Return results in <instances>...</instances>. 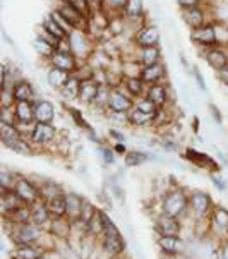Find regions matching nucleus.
Wrapping results in <instances>:
<instances>
[{
	"label": "nucleus",
	"instance_id": "obj_27",
	"mask_svg": "<svg viewBox=\"0 0 228 259\" xmlns=\"http://www.w3.org/2000/svg\"><path fill=\"white\" fill-rule=\"evenodd\" d=\"M17 122H36L34 120V103L33 102H17L14 105Z\"/></svg>",
	"mask_w": 228,
	"mask_h": 259
},
{
	"label": "nucleus",
	"instance_id": "obj_38",
	"mask_svg": "<svg viewBox=\"0 0 228 259\" xmlns=\"http://www.w3.org/2000/svg\"><path fill=\"white\" fill-rule=\"evenodd\" d=\"M134 108H138V110H141L144 113H150V115H155V117H156L158 110H160V108H158L156 105L148 98V96H143V98L134 100Z\"/></svg>",
	"mask_w": 228,
	"mask_h": 259
},
{
	"label": "nucleus",
	"instance_id": "obj_5",
	"mask_svg": "<svg viewBox=\"0 0 228 259\" xmlns=\"http://www.w3.org/2000/svg\"><path fill=\"white\" fill-rule=\"evenodd\" d=\"M55 7L62 12V16L77 29V31H87V28H89V16L82 14L81 11H77V9L71 6L69 2H57Z\"/></svg>",
	"mask_w": 228,
	"mask_h": 259
},
{
	"label": "nucleus",
	"instance_id": "obj_33",
	"mask_svg": "<svg viewBox=\"0 0 228 259\" xmlns=\"http://www.w3.org/2000/svg\"><path fill=\"white\" fill-rule=\"evenodd\" d=\"M33 48H34V52H36V54H38L39 57H43L45 60L55 52V47H52L50 43L45 41L43 38H39L38 34H36V36H34V39H33Z\"/></svg>",
	"mask_w": 228,
	"mask_h": 259
},
{
	"label": "nucleus",
	"instance_id": "obj_9",
	"mask_svg": "<svg viewBox=\"0 0 228 259\" xmlns=\"http://www.w3.org/2000/svg\"><path fill=\"white\" fill-rule=\"evenodd\" d=\"M134 107V98L127 95V91L122 86L113 88L110 102H108V112L129 113Z\"/></svg>",
	"mask_w": 228,
	"mask_h": 259
},
{
	"label": "nucleus",
	"instance_id": "obj_49",
	"mask_svg": "<svg viewBox=\"0 0 228 259\" xmlns=\"http://www.w3.org/2000/svg\"><path fill=\"white\" fill-rule=\"evenodd\" d=\"M17 254H19L21 259H39V256H41V252L33 247H29V244H23V247L19 249Z\"/></svg>",
	"mask_w": 228,
	"mask_h": 259
},
{
	"label": "nucleus",
	"instance_id": "obj_2",
	"mask_svg": "<svg viewBox=\"0 0 228 259\" xmlns=\"http://www.w3.org/2000/svg\"><path fill=\"white\" fill-rule=\"evenodd\" d=\"M192 45L197 48H209L218 45V33H216V23H206L196 29H191L189 34Z\"/></svg>",
	"mask_w": 228,
	"mask_h": 259
},
{
	"label": "nucleus",
	"instance_id": "obj_54",
	"mask_svg": "<svg viewBox=\"0 0 228 259\" xmlns=\"http://www.w3.org/2000/svg\"><path fill=\"white\" fill-rule=\"evenodd\" d=\"M209 113H211L213 115V118L214 120H216V124H221V113H220V110H218L216 107H214V105H209Z\"/></svg>",
	"mask_w": 228,
	"mask_h": 259
},
{
	"label": "nucleus",
	"instance_id": "obj_20",
	"mask_svg": "<svg viewBox=\"0 0 228 259\" xmlns=\"http://www.w3.org/2000/svg\"><path fill=\"white\" fill-rule=\"evenodd\" d=\"M122 88H124V90L127 91V95L132 96L134 100L146 96V91H148V84L139 76L138 77H124Z\"/></svg>",
	"mask_w": 228,
	"mask_h": 259
},
{
	"label": "nucleus",
	"instance_id": "obj_41",
	"mask_svg": "<svg viewBox=\"0 0 228 259\" xmlns=\"http://www.w3.org/2000/svg\"><path fill=\"white\" fill-rule=\"evenodd\" d=\"M14 86H4L0 88V107H14L16 98H14Z\"/></svg>",
	"mask_w": 228,
	"mask_h": 259
},
{
	"label": "nucleus",
	"instance_id": "obj_47",
	"mask_svg": "<svg viewBox=\"0 0 228 259\" xmlns=\"http://www.w3.org/2000/svg\"><path fill=\"white\" fill-rule=\"evenodd\" d=\"M69 113H71V117H72V120L76 122V125H79V127H82V129H86L87 133H91V125L87 124L86 122V118L82 117V113L79 112V110H76V108H72V107H69Z\"/></svg>",
	"mask_w": 228,
	"mask_h": 259
},
{
	"label": "nucleus",
	"instance_id": "obj_10",
	"mask_svg": "<svg viewBox=\"0 0 228 259\" xmlns=\"http://www.w3.org/2000/svg\"><path fill=\"white\" fill-rule=\"evenodd\" d=\"M14 191H16V194L19 196L26 204L38 203L39 196H41V192H39L38 187H34L29 181H26V179H21V177L17 179L16 184H14Z\"/></svg>",
	"mask_w": 228,
	"mask_h": 259
},
{
	"label": "nucleus",
	"instance_id": "obj_51",
	"mask_svg": "<svg viewBox=\"0 0 228 259\" xmlns=\"http://www.w3.org/2000/svg\"><path fill=\"white\" fill-rule=\"evenodd\" d=\"M177 6L180 9L201 7V6H203V0H177Z\"/></svg>",
	"mask_w": 228,
	"mask_h": 259
},
{
	"label": "nucleus",
	"instance_id": "obj_22",
	"mask_svg": "<svg viewBox=\"0 0 228 259\" xmlns=\"http://www.w3.org/2000/svg\"><path fill=\"white\" fill-rule=\"evenodd\" d=\"M0 138H2L4 146H7L9 149H11L17 141H21L24 136L21 134L17 124L12 125V124H4V122H0Z\"/></svg>",
	"mask_w": 228,
	"mask_h": 259
},
{
	"label": "nucleus",
	"instance_id": "obj_57",
	"mask_svg": "<svg viewBox=\"0 0 228 259\" xmlns=\"http://www.w3.org/2000/svg\"><path fill=\"white\" fill-rule=\"evenodd\" d=\"M113 149H115V151L118 153V155H125V153H127V149H125V146H124V144H122V143L115 144V148H113Z\"/></svg>",
	"mask_w": 228,
	"mask_h": 259
},
{
	"label": "nucleus",
	"instance_id": "obj_26",
	"mask_svg": "<svg viewBox=\"0 0 228 259\" xmlns=\"http://www.w3.org/2000/svg\"><path fill=\"white\" fill-rule=\"evenodd\" d=\"M113 88L110 84H100V90L96 93L93 103L89 105L91 108H98V110H105L108 112V102H110Z\"/></svg>",
	"mask_w": 228,
	"mask_h": 259
},
{
	"label": "nucleus",
	"instance_id": "obj_53",
	"mask_svg": "<svg viewBox=\"0 0 228 259\" xmlns=\"http://www.w3.org/2000/svg\"><path fill=\"white\" fill-rule=\"evenodd\" d=\"M216 77L220 79L223 86H228V65H226L225 69H221V71L216 72Z\"/></svg>",
	"mask_w": 228,
	"mask_h": 259
},
{
	"label": "nucleus",
	"instance_id": "obj_8",
	"mask_svg": "<svg viewBox=\"0 0 228 259\" xmlns=\"http://www.w3.org/2000/svg\"><path fill=\"white\" fill-rule=\"evenodd\" d=\"M146 96L156 105L158 108H165V107H168L170 102H172L173 91H172V88H170L168 82L163 81V82H158V84L148 86Z\"/></svg>",
	"mask_w": 228,
	"mask_h": 259
},
{
	"label": "nucleus",
	"instance_id": "obj_25",
	"mask_svg": "<svg viewBox=\"0 0 228 259\" xmlns=\"http://www.w3.org/2000/svg\"><path fill=\"white\" fill-rule=\"evenodd\" d=\"M79 91H81V79H79L76 74H72V76L69 77V81L62 86V90H60L59 93H60V96H62L64 100L72 102V100H79Z\"/></svg>",
	"mask_w": 228,
	"mask_h": 259
},
{
	"label": "nucleus",
	"instance_id": "obj_3",
	"mask_svg": "<svg viewBox=\"0 0 228 259\" xmlns=\"http://www.w3.org/2000/svg\"><path fill=\"white\" fill-rule=\"evenodd\" d=\"M48 67H57L60 71H65L69 74H76L81 62L77 60V57L72 54V52L67 50H60V48H55V52L47 59Z\"/></svg>",
	"mask_w": 228,
	"mask_h": 259
},
{
	"label": "nucleus",
	"instance_id": "obj_15",
	"mask_svg": "<svg viewBox=\"0 0 228 259\" xmlns=\"http://www.w3.org/2000/svg\"><path fill=\"white\" fill-rule=\"evenodd\" d=\"M186 206H187V199L180 191L170 192L165 197V214L177 217V214H180L186 209Z\"/></svg>",
	"mask_w": 228,
	"mask_h": 259
},
{
	"label": "nucleus",
	"instance_id": "obj_35",
	"mask_svg": "<svg viewBox=\"0 0 228 259\" xmlns=\"http://www.w3.org/2000/svg\"><path fill=\"white\" fill-rule=\"evenodd\" d=\"M39 237L38 234V230L36 228H33V227H29L28 223H24L23 227H21V230H19V235H17V240H19L21 244H31L34 242Z\"/></svg>",
	"mask_w": 228,
	"mask_h": 259
},
{
	"label": "nucleus",
	"instance_id": "obj_16",
	"mask_svg": "<svg viewBox=\"0 0 228 259\" xmlns=\"http://www.w3.org/2000/svg\"><path fill=\"white\" fill-rule=\"evenodd\" d=\"M57 136V129L55 125L52 124H38L34 125V131L31 134V141L34 144H38V146H45V144L52 143L55 139Z\"/></svg>",
	"mask_w": 228,
	"mask_h": 259
},
{
	"label": "nucleus",
	"instance_id": "obj_29",
	"mask_svg": "<svg viewBox=\"0 0 228 259\" xmlns=\"http://www.w3.org/2000/svg\"><path fill=\"white\" fill-rule=\"evenodd\" d=\"M158 230L161 235H177L178 234V223L175 220V217L165 214L160 222H158Z\"/></svg>",
	"mask_w": 228,
	"mask_h": 259
},
{
	"label": "nucleus",
	"instance_id": "obj_42",
	"mask_svg": "<svg viewBox=\"0 0 228 259\" xmlns=\"http://www.w3.org/2000/svg\"><path fill=\"white\" fill-rule=\"evenodd\" d=\"M43 26H45V28H47L52 34H54L55 38H59V39H65V38H67V33H65L64 29L60 28V26L57 24L50 16H47V17H45V21H43Z\"/></svg>",
	"mask_w": 228,
	"mask_h": 259
},
{
	"label": "nucleus",
	"instance_id": "obj_43",
	"mask_svg": "<svg viewBox=\"0 0 228 259\" xmlns=\"http://www.w3.org/2000/svg\"><path fill=\"white\" fill-rule=\"evenodd\" d=\"M0 122L16 125L17 124L16 108L14 107H0Z\"/></svg>",
	"mask_w": 228,
	"mask_h": 259
},
{
	"label": "nucleus",
	"instance_id": "obj_14",
	"mask_svg": "<svg viewBox=\"0 0 228 259\" xmlns=\"http://www.w3.org/2000/svg\"><path fill=\"white\" fill-rule=\"evenodd\" d=\"M14 98H16V103L17 102H36V90L28 79H19V81L14 82Z\"/></svg>",
	"mask_w": 228,
	"mask_h": 259
},
{
	"label": "nucleus",
	"instance_id": "obj_32",
	"mask_svg": "<svg viewBox=\"0 0 228 259\" xmlns=\"http://www.w3.org/2000/svg\"><path fill=\"white\" fill-rule=\"evenodd\" d=\"M82 209H84V201L76 194H69L67 196V211H69V214H72L74 218H81Z\"/></svg>",
	"mask_w": 228,
	"mask_h": 259
},
{
	"label": "nucleus",
	"instance_id": "obj_12",
	"mask_svg": "<svg viewBox=\"0 0 228 259\" xmlns=\"http://www.w3.org/2000/svg\"><path fill=\"white\" fill-rule=\"evenodd\" d=\"M180 19L189 29H196V28H199V26L208 23V19H206V11L203 7L180 9Z\"/></svg>",
	"mask_w": 228,
	"mask_h": 259
},
{
	"label": "nucleus",
	"instance_id": "obj_18",
	"mask_svg": "<svg viewBox=\"0 0 228 259\" xmlns=\"http://www.w3.org/2000/svg\"><path fill=\"white\" fill-rule=\"evenodd\" d=\"M100 90V82L96 81L95 77H89V79H82L81 81V91H79V102L82 105H87L89 107L93 103L96 93Z\"/></svg>",
	"mask_w": 228,
	"mask_h": 259
},
{
	"label": "nucleus",
	"instance_id": "obj_31",
	"mask_svg": "<svg viewBox=\"0 0 228 259\" xmlns=\"http://www.w3.org/2000/svg\"><path fill=\"white\" fill-rule=\"evenodd\" d=\"M48 209H50L52 214H55V217H64L65 213H67V197H64L62 194L55 196L54 199L48 201Z\"/></svg>",
	"mask_w": 228,
	"mask_h": 259
},
{
	"label": "nucleus",
	"instance_id": "obj_7",
	"mask_svg": "<svg viewBox=\"0 0 228 259\" xmlns=\"http://www.w3.org/2000/svg\"><path fill=\"white\" fill-rule=\"evenodd\" d=\"M203 59L208 62V65L214 71H221L228 65V47H209V48H201Z\"/></svg>",
	"mask_w": 228,
	"mask_h": 259
},
{
	"label": "nucleus",
	"instance_id": "obj_36",
	"mask_svg": "<svg viewBox=\"0 0 228 259\" xmlns=\"http://www.w3.org/2000/svg\"><path fill=\"white\" fill-rule=\"evenodd\" d=\"M31 206H33L31 208V220H34V223H38V225L45 223L48 220V217H50V209H48L45 204H39V203H34Z\"/></svg>",
	"mask_w": 228,
	"mask_h": 259
},
{
	"label": "nucleus",
	"instance_id": "obj_48",
	"mask_svg": "<svg viewBox=\"0 0 228 259\" xmlns=\"http://www.w3.org/2000/svg\"><path fill=\"white\" fill-rule=\"evenodd\" d=\"M11 149H12V151H16V153H19V155H33V148H31V144L28 143V139H26V138H23L21 141H17Z\"/></svg>",
	"mask_w": 228,
	"mask_h": 259
},
{
	"label": "nucleus",
	"instance_id": "obj_37",
	"mask_svg": "<svg viewBox=\"0 0 228 259\" xmlns=\"http://www.w3.org/2000/svg\"><path fill=\"white\" fill-rule=\"evenodd\" d=\"M127 4H129V0H103V12L112 11V16L115 14H124Z\"/></svg>",
	"mask_w": 228,
	"mask_h": 259
},
{
	"label": "nucleus",
	"instance_id": "obj_23",
	"mask_svg": "<svg viewBox=\"0 0 228 259\" xmlns=\"http://www.w3.org/2000/svg\"><path fill=\"white\" fill-rule=\"evenodd\" d=\"M24 204L26 203L16 194L14 189H2V209H4V213L11 214Z\"/></svg>",
	"mask_w": 228,
	"mask_h": 259
},
{
	"label": "nucleus",
	"instance_id": "obj_55",
	"mask_svg": "<svg viewBox=\"0 0 228 259\" xmlns=\"http://www.w3.org/2000/svg\"><path fill=\"white\" fill-rule=\"evenodd\" d=\"M103 156H105V161H107V163H113V161H115L113 153L110 151V149H103Z\"/></svg>",
	"mask_w": 228,
	"mask_h": 259
},
{
	"label": "nucleus",
	"instance_id": "obj_24",
	"mask_svg": "<svg viewBox=\"0 0 228 259\" xmlns=\"http://www.w3.org/2000/svg\"><path fill=\"white\" fill-rule=\"evenodd\" d=\"M71 76H72V74H69L65 71H60V69H57V67H48L47 82H48V86H50L52 90L60 91V90H62V86L69 81V77H71Z\"/></svg>",
	"mask_w": 228,
	"mask_h": 259
},
{
	"label": "nucleus",
	"instance_id": "obj_17",
	"mask_svg": "<svg viewBox=\"0 0 228 259\" xmlns=\"http://www.w3.org/2000/svg\"><path fill=\"white\" fill-rule=\"evenodd\" d=\"M124 16L127 19V23H139V24H146L144 23V17H146V11H144V2L143 0H129L127 4Z\"/></svg>",
	"mask_w": 228,
	"mask_h": 259
},
{
	"label": "nucleus",
	"instance_id": "obj_28",
	"mask_svg": "<svg viewBox=\"0 0 228 259\" xmlns=\"http://www.w3.org/2000/svg\"><path fill=\"white\" fill-rule=\"evenodd\" d=\"M129 124L135 125V127H146L155 124V115H150V113H144L138 108L132 107V110L129 112Z\"/></svg>",
	"mask_w": 228,
	"mask_h": 259
},
{
	"label": "nucleus",
	"instance_id": "obj_39",
	"mask_svg": "<svg viewBox=\"0 0 228 259\" xmlns=\"http://www.w3.org/2000/svg\"><path fill=\"white\" fill-rule=\"evenodd\" d=\"M48 16H50L52 19H54L55 23L59 24L60 28H62L65 33H67V36H69V34H72L74 31H76V28H74V26H72L71 23H69L67 19H65V17L62 16V12H60L57 7L54 9V11H50V14H48Z\"/></svg>",
	"mask_w": 228,
	"mask_h": 259
},
{
	"label": "nucleus",
	"instance_id": "obj_45",
	"mask_svg": "<svg viewBox=\"0 0 228 259\" xmlns=\"http://www.w3.org/2000/svg\"><path fill=\"white\" fill-rule=\"evenodd\" d=\"M12 222H19V223H28V220L31 218V209L28 206H21L19 209H16L14 213H11Z\"/></svg>",
	"mask_w": 228,
	"mask_h": 259
},
{
	"label": "nucleus",
	"instance_id": "obj_30",
	"mask_svg": "<svg viewBox=\"0 0 228 259\" xmlns=\"http://www.w3.org/2000/svg\"><path fill=\"white\" fill-rule=\"evenodd\" d=\"M160 247L163 249L165 252L175 254V252H180L182 251V242L177 239V235H161Z\"/></svg>",
	"mask_w": 228,
	"mask_h": 259
},
{
	"label": "nucleus",
	"instance_id": "obj_1",
	"mask_svg": "<svg viewBox=\"0 0 228 259\" xmlns=\"http://www.w3.org/2000/svg\"><path fill=\"white\" fill-rule=\"evenodd\" d=\"M69 43H71V52L74 55L77 57L79 62H87L89 60L91 54L95 52V47H93V38L89 36V33L87 31H74L72 34H69L67 36Z\"/></svg>",
	"mask_w": 228,
	"mask_h": 259
},
{
	"label": "nucleus",
	"instance_id": "obj_58",
	"mask_svg": "<svg viewBox=\"0 0 228 259\" xmlns=\"http://www.w3.org/2000/svg\"><path fill=\"white\" fill-rule=\"evenodd\" d=\"M57 2H67V0H57Z\"/></svg>",
	"mask_w": 228,
	"mask_h": 259
},
{
	"label": "nucleus",
	"instance_id": "obj_34",
	"mask_svg": "<svg viewBox=\"0 0 228 259\" xmlns=\"http://www.w3.org/2000/svg\"><path fill=\"white\" fill-rule=\"evenodd\" d=\"M191 203H192V208H194L197 213L203 214L208 211V208H209V196L206 194V192H194Z\"/></svg>",
	"mask_w": 228,
	"mask_h": 259
},
{
	"label": "nucleus",
	"instance_id": "obj_6",
	"mask_svg": "<svg viewBox=\"0 0 228 259\" xmlns=\"http://www.w3.org/2000/svg\"><path fill=\"white\" fill-rule=\"evenodd\" d=\"M103 222H105V228H103V234H105V247L110 254H118L120 251H124V239H122L120 232L118 228L113 225V223L108 220V217L103 213Z\"/></svg>",
	"mask_w": 228,
	"mask_h": 259
},
{
	"label": "nucleus",
	"instance_id": "obj_4",
	"mask_svg": "<svg viewBox=\"0 0 228 259\" xmlns=\"http://www.w3.org/2000/svg\"><path fill=\"white\" fill-rule=\"evenodd\" d=\"M160 41H161V33L155 24L141 26L132 36V43L135 48L156 47V45H160Z\"/></svg>",
	"mask_w": 228,
	"mask_h": 259
},
{
	"label": "nucleus",
	"instance_id": "obj_40",
	"mask_svg": "<svg viewBox=\"0 0 228 259\" xmlns=\"http://www.w3.org/2000/svg\"><path fill=\"white\" fill-rule=\"evenodd\" d=\"M124 160L127 166H139L148 160V155L143 151H127Z\"/></svg>",
	"mask_w": 228,
	"mask_h": 259
},
{
	"label": "nucleus",
	"instance_id": "obj_52",
	"mask_svg": "<svg viewBox=\"0 0 228 259\" xmlns=\"http://www.w3.org/2000/svg\"><path fill=\"white\" fill-rule=\"evenodd\" d=\"M192 74H194V77H196V81H197V88H199L201 91H206V84H204V77L201 76V72L197 71V67L192 69Z\"/></svg>",
	"mask_w": 228,
	"mask_h": 259
},
{
	"label": "nucleus",
	"instance_id": "obj_56",
	"mask_svg": "<svg viewBox=\"0 0 228 259\" xmlns=\"http://www.w3.org/2000/svg\"><path fill=\"white\" fill-rule=\"evenodd\" d=\"M110 136H113V138H115L118 143H122V141L125 139V138H124V134L118 133V131H115V129H110Z\"/></svg>",
	"mask_w": 228,
	"mask_h": 259
},
{
	"label": "nucleus",
	"instance_id": "obj_50",
	"mask_svg": "<svg viewBox=\"0 0 228 259\" xmlns=\"http://www.w3.org/2000/svg\"><path fill=\"white\" fill-rule=\"evenodd\" d=\"M71 6H74L77 9V11H81L82 14L86 16H91V4L89 0H67Z\"/></svg>",
	"mask_w": 228,
	"mask_h": 259
},
{
	"label": "nucleus",
	"instance_id": "obj_21",
	"mask_svg": "<svg viewBox=\"0 0 228 259\" xmlns=\"http://www.w3.org/2000/svg\"><path fill=\"white\" fill-rule=\"evenodd\" d=\"M135 59L141 62V65H153L161 62V48L160 45L156 47H144V48H138L135 52Z\"/></svg>",
	"mask_w": 228,
	"mask_h": 259
},
{
	"label": "nucleus",
	"instance_id": "obj_11",
	"mask_svg": "<svg viewBox=\"0 0 228 259\" xmlns=\"http://www.w3.org/2000/svg\"><path fill=\"white\" fill-rule=\"evenodd\" d=\"M141 79L148 86L166 81V64L161 60V62L153 65H144L141 71Z\"/></svg>",
	"mask_w": 228,
	"mask_h": 259
},
{
	"label": "nucleus",
	"instance_id": "obj_19",
	"mask_svg": "<svg viewBox=\"0 0 228 259\" xmlns=\"http://www.w3.org/2000/svg\"><path fill=\"white\" fill-rule=\"evenodd\" d=\"M186 156H187V160L192 161V165L199 166V168H211V170H218L216 161H214L211 156L206 155V153L197 151V149H194V148H187V149H186Z\"/></svg>",
	"mask_w": 228,
	"mask_h": 259
},
{
	"label": "nucleus",
	"instance_id": "obj_46",
	"mask_svg": "<svg viewBox=\"0 0 228 259\" xmlns=\"http://www.w3.org/2000/svg\"><path fill=\"white\" fill-rule=\"evenodd\" d=\"M39 192H41V196H47L48 199H54L55 196L60 194V189H59V186H55L54 182L47 181L41 187H39Z\"/></svg>",
	"mask_w": 228,
	"mask_h": 259
},
{
	"label": "nucleus",
	"instance_id": "obj_44",
	"mask_svg": "<svg viewBox=\"0 0 228 259\" xmlns=\"http://www.w3.org/2000/svg\"><path fill=\"white\" fill-rule=\"evenodd\" d=\"M36 34H38L39 38H43V39H45V41L50 43L52 47H55V48L60 45V41H62V39L55 38L54 34H52L50 31H48V29H47L43 24H41V26H38V28H36Z\"/></svg>",
	"mask_w": 228,
	"mask_h": 259
},
{
	"label": "nucleus",
	"instance_id": "obj_13",
	"mask_svg": "<svg viewBox=\"0 0 228 259\" xmlns=\"http://www.w3.org/2000/svg\"><path fill=\"white\" fill-rule=\"evenodd\" d=\"M55 118V105L50 100H36L34 102V120L38 124H52Z\"/></svg>",
	"mask_w": 228,
	"mask_h": 259
}]
</instances>
